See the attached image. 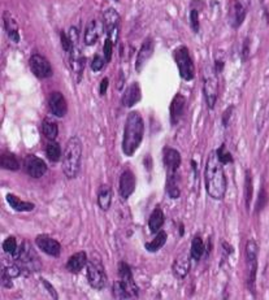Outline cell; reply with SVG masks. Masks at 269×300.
Masks as SVG:
<instances>
[{"label": "cell", "instance_id": "13", "mask_svg": "<svg viewBox=\"0 0 269 300\" xmlns=\"http://www.w3.org/2000/svg\"><path fill=\"white\" fill-rule=\"evenodd\" d=\"M36 246L39 247L40 251H43L44 253H47L50 256L58 257L61 253V246L56 239L48 237V235H39L35 239Z\"/></svg>", "mask_w": 269, "mask_h": 300}, {"label": "cell", "instance_id": "36", "mask_svg": "<svg viewBox=\"0 0 269 300\" xmlns=\"http://www.w3.org/2000/svg\"><path fill=\"white\" fill-rule=\"evenodd\" d=\"M246 186H244V198H246V207L250 208V204H251V199H252V178H251V173L247 172L246 173Z\"/></svg>", "mask_w": 269, "mask_h": 300}, {"label": "cell", "instance_id": "37", "mask_svg": "<svg viewBox=\"0 0 269 300\" xmlns=\"http://www.w3.org/2000/svg\"><path fill=\"white\" fill-rule=\"evenodd\" d=\"M3 250L7 253H9V255H13V256H15L16 252H17L18 250V244L16 238H13V237H8V238L3 242Z\"/></svg>", "mask_w": 269, "mask_h": 300}, {"label": "cell", "instance_id": "6", "mask_svg": "<svg viewBox=\"0 0 269 300\" xmlns=\"http://www.w3.org/2000/svg\"><path fill=\"white\" fill-rule=\"evenodd\" d=\"M175 60L176 62H177L179 76H181L182 80H193L194 76H195V66H194V62L193 60H191V56H190V52L189 50H187V47L181 46V47L177 48V50L175 51Z\"/></svg>", "mask_w": 269, "mask_h": 300}, {"label": "cell", "instance_id": "43", "mask_svg": "<svg viewBox=\"0 0 269 300\" xmlns=\"http://www.w3.org/2000/svg\"><path fill=\"white\" fill-rule=\"evenodd\" d=\"M232 111H233V107H229V108L226 109L225 112H224V116H222V123H224V126H228V125H229V120H230V116H232Z\"/></svg>", "mask_w": 269, "mask_h": 300}, {"label": "cell", "instance_id": "44", "mask_svg": "<svg viewBox=\"0 0 269 300\" xmlns=\"http://www.w3.org/2000/svg\"><path fill=\"white\" fill-rule=\"evenodd\" d=\"M43 285H44V287L50 291V294L52 295V298H54L55 300H58V293H56V290L52 287V285H50V283H48L47 281H44V279H43Z\"/></svg>", "mask_w": 269, "mask_h": 300}, {"label": "cell", "instance_id": "34", "mask_svg": "<svg viewBox=\"0 0 269 300\" xmlns=\"http://www.w3.org/2000/svg\"><path fill=\"white\" fill-rule=\"evenodd\" d=\"M190 253L194 260H200V257L203 256L204 253V242L200 237H195L191 242V248H190Z\"/></svg>", "mask_w": 269, "mask_h": 300}, {"label": "cell", "instance_id": "19", "mask_svg": "<svg viewBox=\"0 0 269 300\" xmlns=\"http://www.w3.org/2000/svg\"><path fill=\"white\" fill-rule=\"evenodd\" d=\"M120 195L122 199H127L135 190V176L129 169L124 170L120 177Z\"/></svg>", "mask_w": 269, "mask_h": 300}, {"label": "cell", "instance_id": "8", "mask_svg": "<svg viewBox=\"0 0 269 300\" xmlns=\"http://www.w3.org/2000/svg\"><path fill=\"white\" fill-rule=\"evenodd\" d=\"M258 244L254 239H250L246 244V260L248 267V286L254 291L256 270H258Z\"/></svg>", "mask_w": 269, "mask_h": 300}, {"label": "cell", "instance_id": "35", "mask_svg": "<svg viewBox=\"0 0 269 300\" xmlns=\"http://www.w3.org/2000/svg\"><path fill=\"white\" fill-rule=\"evenodd\" d=\"M113 297L116 298V300H129L131 298V295L127 291L126 286L121 281H116L113 283Z\"/></svg>", "mask_w": 269, "mask_h": 300}, {"label": "cell", "instance_id": "15", "mask_svg": "<svg viewBox=\"0 0 269 300\" xmlns=\"http://www.w3.org/2000/svg\"><path fill=\"white\" fill-rule=\"evenodd\" d=\"M48 105H50L51 113L56 117H64L66 115V112H68V104H66L65 98L59 91H55V92H52L50 95Z\"/></svg>", "mask_w": 269, "mask_h": 300}, {"label": "cell", "instance_id": "33", "mask_svg": "<svg viewBox=\"0 0 269 300\" xmlns=\"http://www.w3.org/2000/svg\"><path fill=\"white\" fill-rule=\"evenodd\" d=\"M46 155H47L48 160L52 163H56L61 157V149L60 145L56 143L55 141H50L47 146H46Z\"/></svg>", "mask_w": 269, "mask_h": 300}, {"label": "cell", "instance_id": "28", "mask_svg": "<svg viewBox=\"0 0 269 300\" xmlns=\"http://www.w3.org/2000/svg\"><path fill=\"white\" fill-rule=\"evenodd\" d=\"M164 225V213L160 207H156L149 216V226L152 233H159Z\"/></svg>", "mask_w": 269, "mask_h": 300}, {"label": "cell", "instance_id": "23", "mask_svg": "<svg viewBox=\"0 0 269 300\" xmlns=\"http://www.w3.org/2000/svg\"><path fill=\"white\" fill-rule=\"evenodd\" d=\"M3 21H4V28H5V31H7L8 36L11 38L13 42L18 43L20 42V28H18V24L16 21V18L9 13L8 11H5L3 13Z\"/></svg>", "mask_w": 269, "mask_h": 300}, {"label": "cell", "instance_id": "12", "mask_svg": "<svg viewBox=\"0 0 269 300\" xmlns=\"http://www.w3.org/2000/svg\"><path fill=\"white\" fill-rule=\"evenodd\" d=\"M24 167H25L26 173L33 178L43 177L47 172V164L34 155L26 156L25 160H24Z\"/></svg>", "mask_w": 269, "mask_h": 300}, {"label": "cell", "instance_id": "2", "mask_svg": "<svg viewBox=\"0 0 269 300\" xmlns=\"http://www.w3.org/2000/svg\"><path fill=\"white\" fill-rule=\"evenodd\" d=\"M145 134V123L138 112H130L126 117L122 139V151L126 156H133L142 143Z\"/></svg>", "mask_w": 269, "mask_h": 300}, {"label": "cell", "instance_id": "9", "mask_svg": "<svg viewBox=\"0 0 269 300\" xmlns=\"http://www.w3.org/2000/svg\"><path fill=\"white\" fill-rule=\"evenodd\" d=\"M204 96H206V101L209 109H213L217 101L218 95V81L215 73L209 72V69H207V76L204 74Z\"/></svg>", "mask_w": 269, "mask_h": 300}, {"label": "cell", "instance_id": "42", "mask_svg": "<svg viewBox=\"0 0 269 300\" xmlns=\"http://www.w3.org/2000/svg\"><path fill=\"white\" fill-rule=\"evenodd\" d=\"M60 36H61V44H62V48L66 51V52H69L70 48H72V42H70L69 36L66 35L64 31H61V34H60Z\"/></svg>", "mask_w": 269, "mask_h": 300}, {"label": "cell", "instance_id": "38", "mask_svg": "<svg viewBox=\"0 0 269 300\" xmlns=\"http://www.w3.org/2000/svg\"><path fill=\"white\" fill-rule=\"evenodd\" d=\"M216 152H217L218 159H220V161H221L222 164H229L233 161V157H232V155H230V152L228 151L225 145H222Z\"/></svg>", "mask_w": 269, "mask_h": 300}, {"label": "cell", "instance_id": "22", "mask_svg": "<svg viewBox=\"0 0 269 300\" xmlns=\"http://www.w3.org/2000/svg\"><path fill=\"white\" fill-rule=\"evenodd\" d=\"M153 54V42L151 38H147V39L143 42L142 47L139 50L138 56H137V62H135V69L137 72H141L143 69V66L146 65V62L149 61V59L152 56Z\"/></svg>", "mask_w": 269, "mask_h": 300}, {"label": "cell", "instance_id": "17", "mask_svg": "<svg viewBox=\"0 0 269 300\" xmlns=\"http://www.w3.org/2000/svg\"><path fill=\"white\" fill-rule=\"evenodd\" d=\"M104 31V24L98 20H92L88 24L86 29H85V44L86 46H92L98 42L100 34Z\"/></svg>", "mask_w": 269, "mask_h": 300}, {"label": "cell", "instance_id": "21", "mask_svg": "<svg viewBox=\"0 0 269 300\" xmlns=\"http://www.w3.org/2000/svg\"><path fill=\"white\" fill-rule=\"evenodd\" d=\"M185 105H186V99L183 95L177 94L173 98L171 103V107H169V112H171V122L172 125H176L179 123V120L183 116V112H185Z\"/></svg>", "mask_w": 269, "mask_h": 300}, {"label": "cell", "instance_id": "1", "mask_svg": "<svg viewBox=\"0 0 269 300\" xmlns=\"http://www.w3.org/2000/svg\"><path fill=\"white\" fill-rule=\"evenodd\" d=\"M222 165L224 164L218 159L217 152H209L204 168V184L208 195L216 200H221L225 196L228 188V181Z\"/></svg>", "mask_w": 269, "mask_h": 300}, {"label": "cell", "instance_id": "11", "mask_svg": "<svg viewBox=\"0 0 269 300\" xmlns=\"http://www.w3.org/2000/svg\"><path fill=\"white\" fill-rule=\"evenodd\" d=\"M30 68H31V72H33L38 78H42V80L52 76L51 64L48 62L47 59L39 54H34L33 56L30 58Z\"/></svg>", "mask_w": 269, "mask_h": 300}, {"label": "cell", "instance_id": "20", "mask_svg": "<svg viewBox=\"0 0 269 300\" xmlns=\"http://www.w3.org/2000/svg\"><path fill=\"white\" fill-rule=\"evenodd\" d=\"M164 165L167 168L168 174L177 173L179 165H181V155L175 149L167 147L164 150Z\"/></svg>", "mask_w": 269, "mask_h": 300}, {"label": "cell", "instance_id": "4", "mask_svg": "<svg viewBox=\"0 0 269 300\" xmlns=\"http://www.w3.org/2000/svg\"><path fill=\"white\" fill-rule=\"evenodd\" d=\"M15 257L17 259V263L20 267L26 269V270L36 271L40 268V259L33 250L28 242H24L21 246L18 247Z\"/></svg>", "mask_w": 269, "mask_h": 300}, {"label": "cell", "instance_id": "25", "mask_svg": "<svg viewBox=\"0 0 269 300\" xmlns=\"http://www.w3.org/2000/svg\"><path fill=\"white\" fill-rule=\"evenodd\" d=\"M88 256H86V252L84 251H80V252L74 253L73 256H70L68 259V263H66V269L72 273H78L85 268V265L88 264Z\"/></svg>", "mask_w": 269, "mask_h": 300}, {"label": "cell", "instance_id": "39", "mask_svg": "<svg viewBox=\"0 0 269 300\" xmlns=\"http://www.w3.org/2000/svg\"><path fill=\"white\" fill-rule=\"evenodd\" d=\"M106 61L107 60L104 56H102V55H95L92 61H91V69H92L94 72H99V70H102Z\"/></svg>", "mask_w": 269, "mask_h": 300}, {"label": "cell", "instance_id": "16", "mask_svg": "<svg viewBox=\"0 0 269 300\" xmlns=\"http://www.w3.org/2000/svg\"><path fill=\"white\" fill-rule=\"evenodd\" d=\"M190 267H191V253L182 251L173 263V273L179 278H185L189 274Z\"/></svg>", "mask_w": 269, "mask_h": 300}, {"label": "cell", "instance_id": "32", "mask_svg": "<svg viewBox=\"0 0 269 300\" xmlns=\"http://www.w3.org/2000/svg\"><path fill=\"white\" fill-rule=\"evenodd\" d=\"M167 192L168 195L171 196L172 199H177L179 196V180H177V174H168L167 180Z\"/></svg>", "mask_w": 269, "mask_h": 300}, {"label": "cell", "instance_id": "5", "mask_svg": "<svg viewBox=\"0 0 269 300\" xmlns=\"http://www.w3.org/2000/svg\"><path fill=\"white\" fill-rule=\"evenodd\" d=\"M88 281L89 285L95 290H102L107 285V274L102 260L98 256L91 259L88 263Z\"/></svg>", "mask_w": 269, "mask_h": 300}, {"label": "cell", "instance_id": "41", "mask_svg": "<svg viewBox=\"0 0 269 300\" xmlns=\"http://www.w3.org/2000/svg\"><path fill=\"white\" fill-rule=\"evenodd\" d=\"M190 22H191V28L195 33L199 31V15H198L197 9H193L190 13Z\"/></svg>", "mask_w": 269, "mask_h": 300}, {"label": "cell", "instance_id": "40", "mask_svg": "<svg viewBox=\"0 0 269 300\" xmlns=\"http://www.w3.org/2000/svg\"><path fill=\"white\" fill-rule=\"evenodd\" d=\"M112 52H113V42L107 38L106 43H104V51H103V54H104L103 56L106 58L107 61H111V59H112Z\"/></svg>", "mask_w": 269, "mask_h": 300}, {"label": "cell", "instance_id": "45", "mask_svg": "<svg viewBox=\"0 0 269 300\" xmlns=\"http://www.w3.org/2000/svg\"><path fill=\"white\" fill-rule=\"evenodd\" d=\"M108 78H104L100 84V95H106L107 89H108Z\"/></svg>", "mask_w": 269, "mask_h": 300}, {"label": "cell", "instance_id": "30", "mask_svg": "<svg viewBox=\"0 0 269 300\" xmlns=\"http://www.w3.org/2000/svg\"><path fill=\"white\" fill-rule=\"evenodd\" d=\"M167 233L164 232V230H160L156 234V237L153 238L152 242L146 243V250L149 251V252H157V251L164 247V244L167 242Z\"/></svg>", "mask_w": 269, "mask_h": 300}, {"label": "cell", "instance_id": "18", "mask_svg": "<svg viewBox=\"0 0 269 300\" xmlns=\"http://www.w3.org/2000/svg\"><path fill=\"white\" fill-rule=\"evenodd\" d=\"M246 13H247V7L246 4L242 1H234L232 4L229 11V24L233 26L234 29L239 28L243 24L244 18H246Z\"/></svg>", "mask_w": 269, "mask_h": 300}, {"label": "cell", "instance_id": "14", "mask_svg": "<svg viewBox=\"0 0 269 300\" xmlns=\"http://www.w3.org/2000/svg\"><path fill=\"white\" fill-rule=\"evenodd\" d=\"M119 275H120L121 282L126 286L127 291L131 295V298L137 297L138 295V286L135 285L130 267L126 263H124V261H121L120 264H119Z\"/></svg>", "mask_w": 269, "mask_h": 300}, {"label": "cell", "instance_id": "7", "mask_svg": "<svg viewBox=\"0 0 269 300\" xmlns=\"http://www.w3.org/2000/svg\"><path fill=\"white\" fill-rule=\"evenodd\" d=\"M70 42H72V48L69 51V62L72 66L73 72L80 74L84 70L85 66V56L82 54V50L80 48V43H78V31L76 28H70L69 30Z\"/></svg>", "mask_w": 269, "mask_h": 300}, {"label": "cell", "instance_id": "27", "mask_svg": "<svg viewBox=\"0 0 269 300\" xmlns=\"http://www.w3.org/2000/svg\"><path fill=\"white\" fill-rule=\"evenodd\" d=\"M7 203L17 212H30L34 210V204L30 202H24L20 198H17L13 194H8L7 195Z\"/></svg>", "mask_w": 269, "mask_h": 300}, {"label": "cell", "instance_id": "31", "mask_svg": "<svg viewBox=\"0 0 269 300\" xmlns=\"http://www.w3.org/2000/svg\"><path fill=\"white\" fill-rule=\"evenodd\" d=\"M1 168L7 170H18L20 169V163H18V159L16 157V155L11 153V152H4L1 155Z\"/></svg>", "mask_w": 269, "mask_h": 300}, {"label": "cell", "instance_id": "47", "mask_svg": "<svg viewBox=\"0 0 269 300\" xmlns=\"http://www.w3.org/2000/svg\"><path fill=\"white\" fill-rule=\"evenodd\" d=\"M115 1H120V0H115Z\"/></svg>", "mask_w": 269, "mask_h": 300}, {"label": "cell", "instance_id": "3", "mask_svg": "<svg viewBox=\"0 0 269 300\" xmlns=\"http://www.w3.org/2000/svg\"><path fill=\"white\" fill-rule=\"evenodd\" d=\"M82 161V142L78 137H72L66 142L62 153V172L66 178L73 180L80 174Z\"/></svg>", "mask_w": 269, "mask_h": 300}, {"label": "cell", "instance_id": "24", "mask_svg": "<svg viewBox=\"0 0 269 300\" xmlns=\"http://www.w3.org/2000/svg\"><path fill=\"white\" fill-rule=\"evenodd\" d=\"M141 98H142V94H141V89H139V85L138 84H133V85H130V86L127 87L126 90H125V92H124V95H122V99H121V101H122V104H124L125 107L130 108V107H133V105L137 104V103L141 100Z\"/></svg>", "mask_w": 269, "mask_h": 300}, {"label": "cell", "instance_id": "10", "mask_svg": "<svg viewBox=\"0 0 269 300\" xmlns=\"http://www.w3.org/2000/svg\"><path fill=\"white\" fill-rule=\"evenodd\" d=\"M119 22H120V15L115 9L109 8L103 15V24H104V31L108 35V39L112 40L113 44L117 42L119 38Z\"/></svg>", "mask_w": 269, "mask_h": 300}, {"label": "cell", "instance_id": "46", "mask_svg": "<svg viewBox=\"0 0 269 300\" xmlns=\"http://www.w3.org/2000/svg\"><path fill=\"white\" fill-rule=\"evenodd\" d=\"M260 199H259V206H258V210H260L264 204H266V192H264V190H262V192H260V196H259Z\"/></svg>", "mask_w": 269, "mask_h": 300}, {"label": "cell", "instance_id": "29", "mask_svg": "<svg viewBox=\"0 0 269 300\" xmlns=\"http://www.w3.org/2000/svg\"><path fill=\"white\" fill-rule=\"evenodd\" d=\"M42 131L48 141H55L59 135L58 123L51 119H44L43 123H42Z\"/></svg>", "mask_w": 269, "mask_h": 300}, {"label": "cell", "instance_id": "26", "mask_svg": "<svg viewBox=\"0 0 269 300\" xmlns=\"http://www.w3.org/2000/svg\"><path fill=\"white\" fill-rule=\"evenodd\" d=\"M112 190L107 184H103L99 188L98 192V206L100 207V210H108L112 204Z\"/></svg>", "mask_w": 269, "mask_h": 300}]
</instances>
